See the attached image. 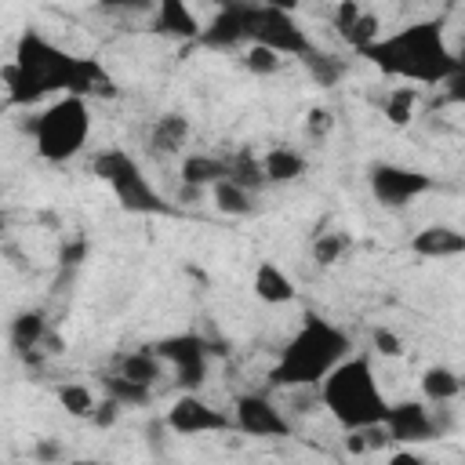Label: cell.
<instances>
[{
	"label": "cell",
	"instance_id": "1",
	"mask_svg": "<svg viewBox=\"0 0 465 465\" xmlns=\"http://www.w3.org/2000/svg\"><path fill=\"white\" fill-rule=\"evenodd\" d=\"M0 80L15 109H29L47 94H76L84 102L116 94L113 76L98 58L69 54L40 29H22L11 62L0 69Z\"/></svg>",
	"mask_w": 465,
	"mask_h": 465
},
{
	"label": "cell",
	"instance_id": "2",
	"mask_svg": "<svg viewBox=\"0 0 465 465\" xmlns=\"http://www.w3.org/2000/svg\"><path fill=\"white\" fill-rule=\"evenodd\" d=\"M363 58H371L385 76L400 84H447L461 73V58L450 51L440 22H407L396 33H381Z\"/></svg>",
	"mask_w": 465,
	"mask_h": 465
},
{
	"label": "cell",
	"instance_id": "3",
	"mask_svg": "<svg viewBox=\"0 0 465 465\" xmlns=\"http://www.w3.org/2000/svg\"><path fill=\"white\" fill-rule=\"evenodd\" d=\"M352 352V338L323 320V316H302L298 331L287 338V345L280 349L272 371H269V385L276 389H316L345 356Z\"/></svg>",
	"mask_w": 465,
	"mask_h": 465
},
{
	"label": "cell",
	"instance_id": "4",
	"mask_svg": "<svg viewBox=\"0 0 465 465\" xmlns=\"http://www.w3.org/2000/svg\"><path fill=\"white\" fill-rule=\"evenodd\" d=\"M316 400L345 432L381 425V418L389 411V400L378 385V374H374V363L367 352H349L316 385Z\"/></svg>",
	"mask_w": 465,
	"mask_h": 465
},
{
	"label": "cell",
	"instance_id": "5",
	"mask_svg": "<svg viewBox=\"0 0 465 465\" xmlns=\"http://www.w3.org/2000/svg\"><path fill=\"white\" fill-rule=\"evenodd\" d=\"M29 131H33V145L40 160L69 163L73 156L84 153L91 138V102L76 94H58L51 105H44L29 120Z\"/></svg>",
	"mask_w": 465,
	"mask_h": 465
},
{
	"label": "cell",
	"instance_id": "6",
	"mask_svg": "<svg viewBox=\"0 0 465 465\" xmlns=\"http://www.w3.org/2000/svg\"><path fill=\"white\" fill-rule=\"evenodd\" d=\"M91 174H94L98 182H105V185L113 189L116 203H120L124 211H131V214H163V211H167L163 196L156 193V185L145 178L142 163H138L127 149H116V145H113V149L94 153V156H91Z\"/></svg>",
	"mask_w": 465,
	"mask_h": 465
},
{
	"label": "cell",
	"instance_id": "7",
	"mask_svg": "<svg viewBox=\"0 0 465 465\" xmlns=\"http://www.w3.org/2000/svg\"><path fill=\"white\" fill-rule=\"evenodd\" d=\"M294 7L283 4H251L247 15V44L269 47L280 58H309L312 54V40L302 29V22L291 15Z\"/></svg>",
	"mask_w": 465,
	"mask_h": 465
},
{
	"label": "cell",
	"instance_id": "8",
	"mask_svg": "<svg viewBox=\"0 0 465 465\" xmlns=\"http://www.w3.org/2000/svg\"><path fill=\"white\" fill-rule=\"evenodd\" d=\"M153 352L163 360V367L174 371V381L182 385V392H196V385H203L207 378V360H211V345L207 338L182 331V334H167L153 345Z\"/></svg>",
	"mask_w": 465,
	"mask_h": 465
},
{
	"label": "cell",
	"instance_id": "9",
	"mask_svg": "<svg viewBox=\"0 0 465 465\" xmlns=\"http://www.w3.org/2000/svg\"><path fill=\"white\" fill-rule=\"evenodd\" d=\"M367 182H371V193H374V200L381 207H403V203H411V200H418V196L436 189L432 174H425L418 167H407V163H389V160L374 163L367 171Z\"/></svg>",
	"mask_w": 465,
	"mask_h": 465
},
{
	"label": "cell",
	"instance_id": "10",
	"mask_svg": "<svg viewBox=\"0 0 465 465\" xmlns=\"http://www.w3.org/2000/svg\"><path fill=\"white\" fill-rule=\"evenodd\" d=\"M232 429L243 436H258V440H280L291 432L287 414L265 396V392H240L232 400V414H229Z\"/></svg>",
	"mask_w": 465,
	"mask_h": 465
},
{
	"label": "cell",
	"instance_id": "11",
	"mask_svg": "<svg viewBox=\"0 0 465 465\" xmlns=\"http://www.w3.org/2000/svg\"><path fill=\"white\" fill-rule=\"evenodd\" d=\"M163 421H167V429H171L174 436H214V432H229V429H232L229 414L218 411L214 403H207V400L196 396V392L174 396V403L167 407Z\"/></svg>",
	"mask_w": 465,
	"mask_h": 465
},
{
	"label": "cell",
	"instance_id": "12",
	"mask_svg": "<svg viewBox=\"0 0 465 465\" xmlns=\"http://www.w3.org/2000/svg\"><path fill=\"white\" fill-rule=\"evenodd\" d=\"M381 429L389 436V443H403V447H418L436 440V425H432V407L425 400H400L389 403Z\"/></svg>",
	"mask_w": 465,
	"mask_h": 465
},
{
	"label": "cell",
	"instance_id": "13",
	"mask_svg": "<svg viewBox=\"0 0 465 465\" xmlns=\"http://www.w3.org/2000/svg\"><path fill=\"white\" fill-rule=\"evenodd\" d=\"M247 15H251V4H243V0L222 4V7L200 25V44H203V47H218V51L247 47Z\"/></svg>",
	"mask_w": 465,
	"mask_h": 465
},
{
	"label": "cell",
	"instance_id": "14",
	"mask_svg": "<svg viewBox=\"0 0 465 465\" xmlns=\"http://www.w3.org/2000/svg\"><path fill=\"white\" fill-rule=\"evenodd\" d=\"M407 251H411V254H418V258H429V262L458 258V254H465V232H461L458 225L432 222V225L418 229V232L407 240Z\"/></svg>",
	"mask_w": 465,
	"mask_h": 465
},
{
	"label": "cell",
	"instance_id": "15",
	"mask_svg": "<svg viewBox=\"0 0 465 465\" xmlns=\"http://www.w3.org/2000/svg\"><path fill=\"white\" fill-rule=\"evenodd\" d=\"M258 163H262L265 185H291V182H298V178L309 171L305 153L294 149V145H283V142L269 145V149L258 156Z\"/></svg>",
	"mask_w": 465,
	"mask_h": 465
},
{
	"label": "cell",
	"instance_id": "16",
	"mask_svg": "<svg viewBox=\"0 0 465 465\" xmlns=\"http://www.w3.org/2000/svg\"><path fill=\"white\" fill-rule=\"evenodd\" d=\"M251 291H254V298H258L262 305H287V302H294V294H298L294 276H291L280 262H269V258L254 265Z\"/></svg>",
	"mask_w": 465,
	"mask_h": 465
},
{
	"label": "cell",
	"instance_id": "17",
	"mask_svg": "<svg viewBox=\"0 0 465 465\" xmlns=\"http://www.w3.org/2000/svg\"><path fill=\"white\" fill-rule=\"evenodd\" d=\"M109 371H113V374H120V378H127V381H134V385L153 389V385L163 378V371H167V367H163V360L153 352V345H142V349L116 352Z\"/></svg>",
	"mask_w": 465,
	"mask_h": 465
},
{
	"label": "cell",
	"instance_id": "18",
	"mask_svg": "<svg viewBox=\"0 0 465 465\" xmlns=\"http://www.w3.org/2000/svg\"><path fill=\"white\" fill-rule=\"evenodd\" d=\"M153 29L171 40H200V18L185 0H160L153 7Z\"/></svg>",
	"mask_w": 465,
	"mask_h": 465
},
{
	"label": "cell",
	"instance_id": "19",
	"mask_svg": "<svg viewBox=\"0 0 465 465\" xmlns=\"http://www.w3.org/2000/svg\"><path fill=\"white\" fill-rule=\"evenodd\" d=\"M189 134H193L189 116H182V113H163V116H156L153 127H149V153H153V156H178V153L185 149Z\"/></svg>",
	"mask_w": 465,
	"mask_h": 465
},
{
	"label": "cell",
	"instance_id": "20",
	"mask_svg": "<svg viewBox=\"0 0 465 465\" xmlns=\"http://www.w3.org/2000/svg\"><path fill=\"white\" fill-rule=\"evenodd\" d=\"M51 334V327H47V316L40 312V309H22V312H15L11 316V323H7V341H11V349L18 352V356H25V352H44V338Z\"/></svg>",
	"mask_w": 465,
	"mask_h": 465
},
{
	"label": "cell",
	"instance_id": "21",
	"mask_svg": "<svg viewBox=\"0 0 465 465\" xmlns=\"http://www.w3.org/2000/svg\"><path fill=\"white\" fill-rule=\"evenodd\" d=\"M461 396V374L447 363H432L421 371V400L432 403H454Z\"/></svg>",
	"mask_w": 465,
	"mask_h": 465
},
{
	"label": "cell",
	"instance_id": "22",
	"mask_svg": "<svg viewBox=\"0 0 465 465\" xmlns=\"http://www.w3.org/2000/svg\"><path fill=\"white\" fill-rule=\"evenodd\" d=\"M178 178H182V185H193V189H203V193H207L214 182L225 178V156H214V153H193V156L182 160Z\"/></svg>",
	"mask_w": 465,
	"mask_h": 465
},
{
	"label": "cell",
	"instance_id": "23",
	"mask_svg": "<svg viewBox=\"0 0 465 465\" xmlns=\"http://www.w3.org/2000/svg\"><path fill=\"white\" fill-rule=\"evenodd\" d=\"M418 102H421V87L414 84H396L381 94V116L392 124V127H407L414 116H418Z\"/></svg>",
	"mask_w": 465,
	"mask_h": 465
},
{
	"label": "cell",
	"instance_id": "24",
	"mask_svg": "<svg viewBox=\"0 0 465 465\" xmlns=\"http://www.w3.org/2000/svg\"><path fill=\"white\" fill-rule=\"evenodd\" d=\"M54 396H58V407H62L69 418H76V421H91V414H94V407H98V400H102L87 381H62V385L54 389Z\"/></svg>",
	"mask_w": 465,
	"mask_h": 465
},
{
	"label": "cell",
	"instance_id": "25",
	"mask_svg": "<svg viewBox=\"0 0 465 465\" xmlns=\"http://www.w3.org/2000/svg\"><path fill=\"white\" fill-rule=\"evenodd\" d=\"M225 178L247 193H258L265 189V178H262V163L251 149H236L232 156H225Z\"/></svg>",
	"mask_w": 465,
	"mask_h": 465
},
{
	"label": "cell",
	"instance_id": "26",
	"mask_svg": "<svg viewBox=\"0 0 465 465\" xmlns=\"http://www.w3.org/2000/svg\"><path fill=\"white\" fill-rule=\"evenodd\" d=\"M207 193H211V203H214L222 214H229V218H243V214H251V211H254V193H247V189L232 185L229 178L214 182Z\"/></svg>",
	"mask_w": 465,
	"mask_h": 465
},
{
	"label": "cell",
	"instance_id": "27",
	"mask_svg": "<svg viewBox=\"0 0 465 465\" xmlns=\"http://www.w3.org/2000/svg\"><path fill=\"white\" fill-rule=\"evenodd\" d=\"M98 381H102V392H105L109 400H116L120 407H138V403H149V396H153V389L134 385V381H127V378L113 374V371L98 374Z\"/></svg>",
	"mask_w": 465,
	"mask_h": 465
},
{
	"label": "cell",
	"instance_id": "28",
	"mask_svg": "<svg viewBox=\"0 0 465 465\" xmlns=\"http://www.w3.org/2000/svg\"><path fill=\"white\" fill-rule=\"evenodd\" d=\"M378 36H381V18H378L374 11H367V7H363V15H360L345 33H341V40H345L356 54H363Z\"/></svg>",
	"mask_w": 465,
	"mask_h": 465
},
{
	"label": "cell",
	"instance_id": "29",
	"mask_svg": "<svg viewBox=\"0 0 465 465\" xmlns=\"http://www.w3.org/2000/svg\"><path fill=\"white\" fill-rule=\"evenodd\" d=\"M305 65H309V76L320 84V87H334L341 76H345V58H338V54H323V51H316L312 47V54L309 58H302Z\"/></svg>",
	"mask_w": 465,
	"mask_h": 465
},
{
	"label": "cell",
	"instance_id": "30",
	"mask_svg": "<svg viewBox=\"0 0 465 465\" xmlns=\"http://www.w3.org/2000/svg\"><path fill=\"white\" fill-rule=\"evenodd\" d=\"M345 251H349V236L345 232H320L312 240V262L316 265H338Z\"/></svg>",
	"mask_w": 465,
	"mask_h": 465
},
{
	"label": "cell",
	"instance_id": "31",
	"mask_svg": "<svg viewBox=\"0 0 465 465\" xmlns=\"http://www.w3.org/2000/svg\"><path fill=\"white\" fill-rule=\"evenodd\" d=\"M240 62H243V69L254 73V76H272V73H280V65H283V58H280L276 51L258 47V44H247Z\"/></svg>",
	"mask_w": 465,
	"mask_h": 465
},
{
	"label": "cell",
	"instance_id": "32",
	"mask_svg": "<svg viewBox=\"0 0 465 465\" xmlns=\"http://www.w3.org/2000/svg\"><path fill=\"white\" fill-rule=\"evenodd\" d=\"M385 443H389V436H385L381 425H367V429L345 432V450L349 454H371V450H381Z\"/></svg>",
	"mask_w": 465,
	"mask_h": 465
},
{
	"label": "cell",
	"instance_id": "33",
	"mask_svg": "<svg viewBox=\"0 0 465 465\" xmlns=\"http://www.w3.org/2000/svg\"><path fill=\"white\" fill-rule=\"evenodd\" d=\"M334 124H338V116H334V109H327V105H312V109L305 113V134H309L312 142L331 138Z\"/></svg>",
	"mask_w": 465,
	"mask_h": 465
},
{
	"label": "cell",
	"instance_id": "34",
	"mask_svg": "<svg viewBox=\"0 0 465 465\" xmlns=\"http://www.w3.org/2000/svg\"><path fill=\"white\" fill-rule=\"evenodd\" d=\"M371 345H374V352L385 356V360L403 356V338H400L396 331H389V327H374V331H371Z\"/></svg>",
	"mask_w": 465,
	"mask_h": 465
},
{
	"label": "cell",
	"instance_id": "35",
	"mask_svg": "<svg viewBox=\"0 0 465 465\" xmlns=\"http://www.w3.org/2000/svg\"><path fill=\"white\" fill-rule=\"evenodd\" d=\"M360 15H363V4H356V0H338V4L331 7V25H334V33L341 36Z\"/></svg>",
	"mask_w": 465,
	"mask_h": 465
},
{
	"label": "cell",
	"instance_id": "36",
	"mask_svg": "<svg viewBox=\"0 0 465 465\" xmlns=\"http://www.w3.org/2000/svg\"><path fill=\"white\" fill-rule=\"evenodd\" d=\"M80 262H87V240H84V236L62 240V243H58V265L73 269V265H80Z\"/></svg>",
	"mask_w": 465,
	"mask_h": 465
},
{
	"label": "cell",
	"instance_id": "37",
	"mask_svg": "<svg viewBox=\"0 0 465 465\" xmlns=\"http://www.w3.org/2000/svg\"><path fill=\"white\" fill-rule=\"evenodd\" d=\"M120 411H124V407H120L116 400L102 396V400H98V407H94V414H91V421H94V425H102V429H109V425L120 418Z\"/></svg>",
	"mask_w": 465,
	"mask_h": 465
},
{
	"label": "cell",
	"instance_id": "38",
	"mask_svg": "<svg viewBox=\"0 0 465 465\" xmlns=\"http://www.w3.org/2000/svg\"><path fill=\"white\" fill-rule=\"evenodd\" d=\"M33 458H36L40 465H58V461H62V443H58V440H36Z\"/></svg>",
	"mask_w": 465,
	"mask_h": 465
},
{
	"label": "cell",
	"instance_id": "39",
	"mask_svg": "<svg viewBox=\"0 0 465 465\" xmlns=\"http://www.w3.org/2000/svg\"><path fill=\"white\" fill-rule=\"evenodd\" d=\"M385 465H429L414 447H400V450H392L389 458H385Z\"/></svg>",
	"mask_w": 465,
	"mask_h": 465
},
{
	"label": "cell",
	"instance_id": "40",
	"mask_svg": "<svg viewBox=\"0 0 465 465\" xmlns=\"http://www.w3.org/2000/svg\"><path fill=\"white\" fill-rule=\"evenodd\" d=\"M200 200H203V189H193V185H182V189H178V203L193 207V203H200Z\"/></svg>",
	"mask_w": 465,
	"mask_h": 465
},
{
	"label": "cell",
	"instance_id": "41",
	"mask_svg": "<svg viewBox=\"0 0 465 465\" xmlns=\"http://www.w3.org/2000/svg\"><path fill=\"white\" fill-rule=\"evenodd\" d=\"M62 465H102V461H91V458H73V461H62Z\"/></svg>",
	"mask_w": 465,
	"mask_h": 465
},
{
	"label": "cell",
	"instance_id": "42",
	"mask_svg": "<svg viewBox=\"0 0 465 465\" xmlns=\"http://www.w3.org/2000/svg\"><path fill=\"white\" fill-rule=\"evenodd\" d=\"M4 229H7V214L0 211V232H4Z\"/></svg>",
	"mask_w": 465,
	"mask_h": 465
}]
</instances>
